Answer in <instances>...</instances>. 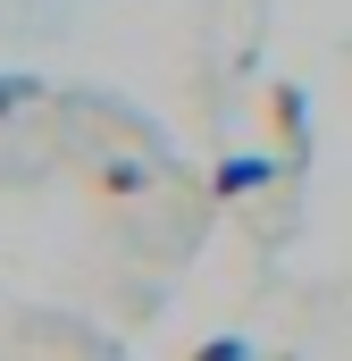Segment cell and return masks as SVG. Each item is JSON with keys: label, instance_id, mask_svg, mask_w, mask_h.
<instances>
[{"label": "cell", "instance_id": "obj_4", "mask_svg": "<svg viewBox=\"0 0 352 361\" xmlns=\"http://www.w3.org/2000/svg\"><path fill=\"white\" fill-rule=\"evenodd\" d=\"M252 185H268L260 160H235V169H218V193H252Z\"/></svg>", "mask_w": 352, "mask_h": 361}, {"label": "cell", "instance_id": "obj_2", "mask_svg": "<svg viewBox=\"0 0 352 361\" xmlns=\"http://www.w3.org/2000/svg\"><path fill=\"white\" fill-rule=\"evenodd\" d=\"M0 361H118V345L68 311H34L0 294Z\"/></svg>", "mask_w": 352, "mask_h": 361}, {"label": "cell", "instance_id": "obj_3", "mask_svg": "<svg viewBox=\"0 0 352 361\" xmlns=\"http://www.w3.org/2000/svg\"><path fill=\"white\" fill-rule=\"evenodd\" d=\"M277 135H285V152H294V160L310 152V126H302V101H294V92H277Z\"/></svg>", "mask_w": 352, "mask_h": 361}, {"label": "cell", "instance_id": "obj_6", "mask_svg": "<svg viewBox=\"0 0 352 361\" xmlns=\"http://www.w3.org/2000/svg\"><path fill=\"white\" fill-rule=\"evenodd\" d=\"M193 361H252V353H244V336H210Z\"/></svg>", "mask_w": 352, "mask_h": 361}, {"label": "cell", "instance_id": "obj_1", "mask_svg": "<svg viewBox=\"0 0 352 361\" xmlns=\"http://www.w3.org/2000/svg\"><path fill=\"white\" fill-rule=\"evenodd\" d=\"M68 160L84 169V185L126 210V219H151L184 202V177H176L168 143L134 118V109H109V101H68Z\"/></svg>", "mask_w": 352, "mask_h": 361}, {"label": "cell", "instance_id": "obj_5", "mask_svg": "<svg viewBox=\"0 0 352 361\" xmlns=\"http://www.w3.org/2000/svg\"><path fill=\"white\" fill-rule=\"evenodd\" d=\"M34 92H42V85H34V76H0V118H17V109H25Z\"/></svg>", "mask_w": 352, "mask_h": 361}]
</instances>
